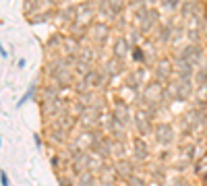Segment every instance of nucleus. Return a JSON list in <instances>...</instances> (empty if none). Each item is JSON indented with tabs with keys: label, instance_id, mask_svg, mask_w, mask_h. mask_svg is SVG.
<instances>
[{
	"label": "nucleus",
	"instance_id": "nucleus-5",
	"mask_svg": "<svg viewBox=\"0 0 207 186\" xmlns=\"http://www.w3.org/2000/svg\"><path fill=\"white\" fill-rule=\"evenodd\" d=\"M0 56H2V58H8V52L4 50V46H2V42H0Z\"/></svg>",
	"mask_w": 207,
	"mask_h": 186
},
{
	"label": "nucleus",
	"instance_id": "nucleus-4",
	"mask_svg": "<svg viewBox=\"0 0 207 186\" xmlns=\"http://www.w3.org/2000/svg\"><path fill=\"white\" fill-rule=\"evenodd\" d=\"M133 54H135V58H137V60H141V58H143V52H141L139 48H135V50H133Z\"/></svg>",
	"mask_w": 207,
	"mask_h": 186
},
{
	"label": "nucleus",
	"instance_id": "nucleus-8",
	"mask_svg": "<svg viewBox=\"0 0 207 186\" xmlns=\"http://www.w3.org/2000/svg\"><path fill=\"white\" fill-rule=\"evenodd\" d=\"M0 147H2V137H0Z\"/></svg>",
	"mask_w": 207,
	"mask_h": 186
},
{
	"label": "nucleus",
	"instance_id": "nucleus-3",
	"mask_svg": "<svg viewBox=\"0 0 207 186\" xmlns=\"http://www.w3.org/2000/svg\"><path fill=\"white\" fill-rule=\"evenodd\" d=\"M0 182H2V186H11V180H8V176H6L4 170H0Z\"/></svg>",
	"mask_w": 207,
	"mask_h": 186
},
{
	"label": "nucleus",
	"instance_id": "nucleus-2",
	"mask_svg": "<svg viewBox=\"0 0 207 186\" xmlns=\"http://www.w3.org/2000/svg\"><path fill=\"white\" fill-rule=\"evenodd\" d=\"M79 184L81 186H93V176L91 174H81Z\"/></svg>",
	"mask_w": 207,
	"mask_h": 186
},
{
	"label": "nucleus",
	"instance_id": "nucleus-6",
	"mask_svg": "<svg viewBox=\"0 0 207 186\" xmlns=\"http://www.w3.org/2000/svg\"><path fill=\"white\" fill-rule=\"evenodd\" d=\"M33 139H35V143H37V147H42V139H39V135H33Z\"/></svg>",
	"mask_w": 207,
	"mask_h": 186
},
{
	"label": "nucleus",
	"instance_id": "nucleus-7",
	"mask_svg": "<svg viewBox=\"0 0 207 186\" xmlns=\"http://www.w3.org/2000/svg\"><path fill=\"white\" fill-rule=\"evenodd\" d=\"M60 186H70V182H64V178H60Z\"/></svg>",
	"mask_w": 207,
	"mask_h": 186
},
{
	"label": "nucleus",
	"instance_id": "nucleus-1",
	"mask_svg": "<svg viewBox=\"0 0 207 186\" xmlns=\"http://www.w3.org/2000/svg\"><path fill=\"white\" fill-rule=\"evenodd\" d=\"M35 89H37L35 85H29V89L25 91V95L21 97V99H19V101H17V108H23V105H25V104H27V101H29V99H31V97L35 95Z\"/></svg>",
	"mask_w": 207,
	"mask_h": 186
}]
</instances>
